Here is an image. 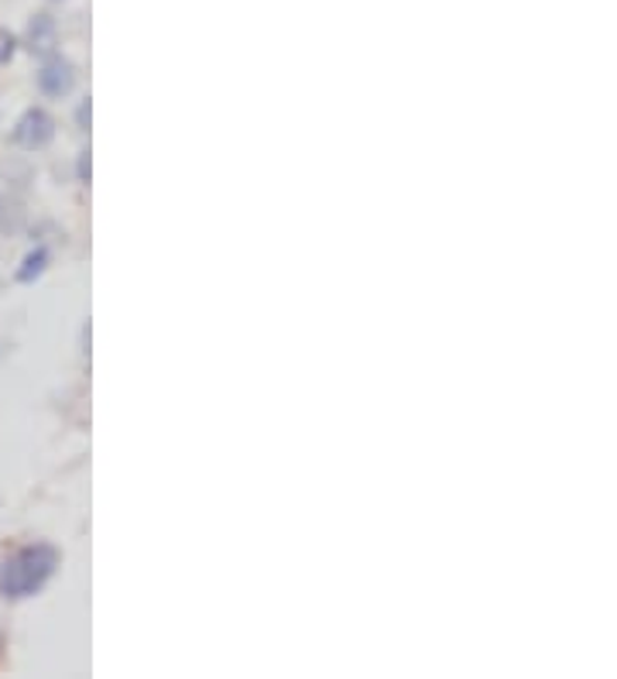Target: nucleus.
Returning a JSON list of instances; mask_svg holds the SVG:
<instances>
[{
	"label": "nucleus",
	"instance_id": "nucleus-1",
	"mask_svg": "<svg viewBox=\"0 0 617 679\" xmlns=\"http://www.w3.org/2000/svg\"><path fill=\"white\" fill-rule=\"evenodd\" d=\"M55 567H58V552L52 546H45V542L24 546L14 556H8L4 567H0V594L11 597V601L39 594L52 580Z\"/></svg>",
	"mask_w": 617,
	"mask_h": 679
},
{
	"label": "nucleus",
	"instance_id": "nucleus-2",
	"mask_svg": "<svg viewBox=\"0 0 617 679\" xmlns=\"http://www.w3.org/2000/svg\"><path fill=\"white\" fill-rule=\"evenodd\" d=\"M52 138H55V120L45 110H39V107L24 110V117L18 120V128H14V141L21 148L35 151V148H45Z\"/></svg>",
	"mask_w": 617,
	"mask_h": 679
},
{
	"label": "nucleus",
	"instance_id": "nucleus-3",
	"mask_svg": "<svg viewBox=\"0 0 617 679\" xmlns=\"http://www.w3.org/2000/svg\"><path fill=\"white\" fill-rule=\"evenodd\" d=\"M73 86H76V73H73V66L66 58H48L45 66L39 69V89L52 100L69 97Z\"/></svg>",
	"mask_w": 617,
	"mask_h": 679
},
{
	"label": "nucleus",
	"instance_id": "nucleus-4",
	"mask_svg": "<svg viewBox=\"0 0 617 679\" xmlns=\"http://www.w3.org/2000/svg\"><path fill=\"white\" fill-rule=\"evenodd\" d=\"M45 261H48V251H45V247H39L35 255H28V258H24V268L18 271V282H31V278H35V274H42V271H45Z\"/></svg>",
	"mask_w": 617,
	"mask_h": 679
}]
</instances>
